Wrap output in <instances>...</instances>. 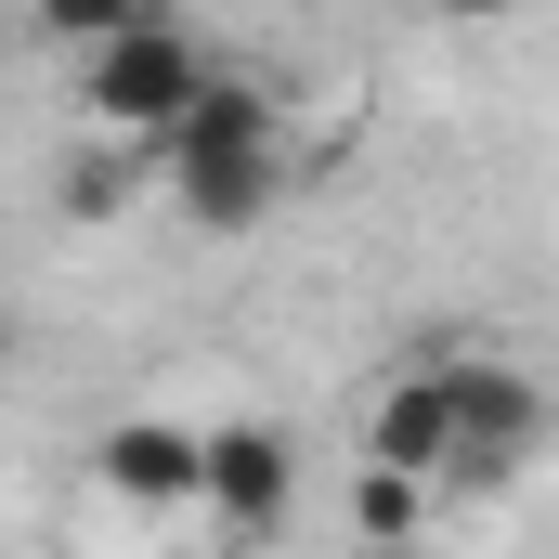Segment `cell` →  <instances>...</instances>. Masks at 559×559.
I'll use <instances>...</instances> for the list:
<instances>
[{
  "mask_svg": "<svg viewBox=\"0 0 559 559\" xmlns=\"http://www.w3.org/2000/svg\"><path fill=\"white\" fill-rule=\"evenodd\" d=\"M143 156H156V182H169V209H182L195 235H248V222L274 209V182H286V118H274V92L209 79Z\"/></svg>",
  "mask_w": 559,
  "mask_h": 559,
  "instance_id": "1",
  "label": "cell"
},
{
  "mask_svg": "<svg viewBox=\"0 0 559 559\" xmlns=\"http://www.w3.org/2000/svg\"><path fill=\"white\" fill-rule=\"evenodd\" d=\"M195 92H209V52H195V26H182V13H131V26L92 52V118H105V131H131V143H156Z\"/></svg>",
  "mask_w": 559,
  "mask_h": 559,
  "instance_id": "2",
  "label": "cell"
},
{
  "mask_svg": "<svg viewBox=\"0 0 559 559\" xmlns=\"http://www.w3.org/2000/svg\"><path fill=\"white\" fill-rule=\"evenodd\" d=\"M442 378H455V468L442 481H521V455L547 442V404H534V378L521 365H495V352H442Z\"/></svg>",
  "mask_w": 559,
  "mask_h": 559,
  "instance_id": "3",
  "label": "cell"
},
{
  "mask_svg": "<svg viewBox=\"0 0 559 559\" xmlns=\"http://www.w3.org/2000/svg\"><path fill=\"white\" fill-rule=\"evenodd\" d=\"M195 495L235 521V534H274L286 495H299V442L274 417H235V429H195Z\"/></svg>",
  "mask_w": 559,
  "mask_h": 559,
  "instance_id": "4",
  "label": "cell"
},
{
  "mask_svg": "<svg viewBox=\"0 0 559 559\" xmlns=\"http://www.w3.org/2000/svg\"><path fill=\"white\" fill-rule=\"evenodd\" d=\"M365 468H404V481H442V468H455V378H442V352H417V365L378 391Z\"/></svg>",
  "mask_w": 559,
  "mask_h": 559,
  "instance_id": "5",
  "label": "cell"
},
{
  "mask_svg": "<svg viewBox=\"0 0 559 559\" xmlns=\"http://www.w3.org/2000/svg\"><path fill=\"white\" fill-rule=\"evenodd\" d=\"M105 495H131V508H195V429L182 417H118L105 429Z\"/></svg>",
  "mask_w": 559,
  "mask_h": 559,
  "instance_id": "6",
  "label": "cell"
},
{
  "mask_svg": "<svg viewBox=\"0 0 559 559\" xmlns=\"http://www.w3.org/2000/svg\"><path fill=\"white\" fill-rule=\"evenodd\" d=\"M131 13H169V0H39V39H66V52H105Z\"/></svg>",
  "mask_w": 559,
  "mask_h": 559,
  "instance_id": "7",
  "label": "cell"
},
{
  "mask_svg": "<svg viewBox=\"0 0 559 559\" xmlns=\"http://www.w3.org/2000/svg\"><path fill=\"white\" fill-rule=\"evenodd\" d=\"M365 534L378 547H417V481L404 468H365Z\"/></svg>",
  "mask_w": 559,
  "mask_h": 559,
  "instance_id": "8",
  "label": "cell"
},
{
  "mask_svg": "<svg viewBox=\"0 0 559 559\" xmlns=\"http://www.w3.org/2000/svg\"><path fill=\"white\" fill-rule=\"evenodd\" d=\"M442 13H455V26H495V13H521V0H442Z\"/></svg>",
  "mask_w": 559,
  "mask_h": 559,
  "instance_id": "9",
  "label": "cell"
},
{
  "mask_svg": "<svg viewBox=\"0 0 559 559\" xmlns=\"http://www.w3.org/2000/svg\"><path fill=\"white\" fill-rule=\"evenodd\" d=\"M365 559H429V547H365Z\"/></svg>",
  "mask_w": 559,
  "mask_h": 559,
  "instance_id": "10",
  "label": "cell"
},
{
  "mask_svg": "<svg viewBox=\"0 0 559 559\" xmlns=\"http://www.w3.org/2000/svg\"><path fill=\"white\" fill-rule=\"evenodd\" d=\"M0 352H13V325H0Z\"/></svg>",
  "mask_w": 559,
  "mask_h": 559,
  "instance_id": "11",
  "label": "cell"
}]
</instances>
